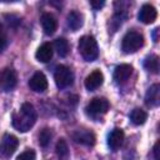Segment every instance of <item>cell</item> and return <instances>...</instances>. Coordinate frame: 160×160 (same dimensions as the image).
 <instances>
[{
	"label": "cell",
	"instance_id": "1",
	"mask_svg": "<svg viewBox=\"0 0 160 160\" xmlns=\"http://www.w3.org/2000/svg\"><path fill=\"white\" fill-rule=\"evenodd\" d=\"M36 118L38 115H36V110L34 105L30 102H24L21 108L19 109V111L12 114L11 122H12V126L18 131L26 132L35 125Z\"/></svg>",
	"mask_w": 160,
	"mask_h": 160
},
{
	"label": "cell",
	"instance_id": "2",
	"mask_svg": "<svg viewBox=\"0 0 160 160\" xmlns=\"http://www.w3.org/2000/svg\"><path fill=\"white\" fill-rule=\"evenodd\" d=\"M78 49L82 59L86 61H94L99 56V48L94 36H90V35L81 36L79 40Z\"/></svg>",
	"mask_w": 160,
	"mask_h": 160
},
{
	"label": "cell",
	"instance_id": "3",
	"mask_svg": "<svg viewBox=\"0 0 160 160\" xmlns=\"http://www.w3.org/2000/svg\"><path fill=\"white\" fill-rule=\"evenodd\" d=\"M144 45V36L134 30L128 31L121 41V49L125 54H132L136 52L141 46Z\"/></svg>",
	"mask_w": 160,
	"mask_h": 160
},
{
	"label": "cell",
	"instance_id": "4",
	"mask_svg": "<svg viewBox=\"0 0 160 160\" xmlns=\"http://www.w3.org/2000/svg\"><path fill=\"white\" fill-rule=\"evenodd\" d=\"M54 80H55V84L59 89H66L72 84L74 74L70 70V68H68L65 65H59L55 69Z\"/></svg>",
	"mask_w": 160,
	"mask_h": 160
},
{
	"label": "cell",
	"instance_id": "5",
	"mask_svg": "<svg viewBox=\"0 0 160 160\" xmlns=\"http://www.w3.org/2000/svg\"><path fill=\"white\" fill-rule=\"evenodd\" d=\"M109 101L105 98H94L85 108V111L91 118H98L100 115H104L109 110Z\"/></svg>",
	"mask_w": 160,
	"mask_h": 160
},
{
	"label": "cell",
	"instance_id": "6",
	"mask_svg": "<svg viewBox=\"0 0 160 160\" xmlns=\"http://www.w3.org/2000/svg\"><path fill=\"white\" fill-rule=\"evenodd\" d=\"M18 145H19V140L15 135L5 134L0 141V155L4 158L11 156L18 149Z\"/></svg>",
	"mask_w": 160,
	"mask_h": 160
},
{
	"label": "cell",
	"instance_id": "7",
	"mask_svg": "<svg viewBox=\"0 0 160 160\" xmlns=\"http://www.w3.org/2000/svg\"><path fill=\"white\" fill-rule=\"evenodd\" d=\"M18 84V75L11 68H5L0 72V88L4 91H11Z\"/></svg>",
	"mask_w": 160,
	"mask_h": 160
},
{
	"label": "cell",
	"instance_id": "8",
	"mask_svg": "<svg viewBox=\"0 0 160 160\" xmlns=\"http://www.w3.org/2000/svg\"><path fill=\"white\" fill-rule=\"evenodd\" d=\"M29 86L35 92H44L48 89V79L41 71H38L30 78Z\"/></svg>",
	"mask_w": 160,
	"mask_h": 160
},
{
	"label": "cell",
	"instance_id": "9",
	"mask_svg": "<svg viewBox=\"0 0 160 160\" xmlns=\"http://www.w3.org/2000/svg\"><path fill=\"white\" fill-rule=\"evenodd\" d=\"M138 18L144 24H152L156 20V18H158V11H156V9L152 5L144 4L140 8V11H139Z\"/></svg>",
	"mask_w": 160,
	"mask_h": 160
},
{
	"label": "cell",
	"instance_id": "10",
	"mask_svg": "<svg viewBox=\"0 0 160 160\" xmlns=\"http://www.w3.org/2000/svg\"><path fill=\"white\" fill-rule=\"evenodd\" d=\"M72 139L75 142L78 144H81V145H85V146H94L95 145V135L89 131V130H76L74 134H72Z\"/></svg>",
	"mask_w": 160,
	"mask_h": 160
},
{
	"label": "cell",
	"instance_id": "11",
	"mask_svg": "<svg viewBox=\"0 0 160 160\" xmlns=\"http://www.w3.org/2000/svg\"><path fill=\"white\" fill-rule=\"evenodd\" d=\"M124 138H125V134L120 128L112 129L108 135V145H109V148L112 151H116L122 145Z\"/></svg>",
	"mask_w": 160,
	"mask_h": 160
},
{
	"label": "cell",
	"instance_id": "12",
	"mask_svg": "<svg viewBox=\"0 0 160 160\" xmlns=\"http://www.w3.org/2000/svg\"><path fill=\"white\" fill-rule=\"evenodd\" d=\"M104 82V75L100 70H94L92 72H90L86 79H85V88L89 90V91H94L96 90L98 88H100Z\"/></svg>",
	"mask_w": 160,
	"mask_h": 160
},
{
	"label": "cell",
	"instance_id": "13",
	"mask_svg": "<svg viewBox=\"0 0 160 160\" xmlns=\"http://www.w3.org/2000/svg\"><path fill=\"white\" fill-rule=\"evenodd\" d=\"M42 30L46 35H52L58 29V20L50 12H44L40 19Z\"/></svg>",
	"mask_w": 160,
	"mask_h": 160
},
{
	"label": "cell",
	"instance_id": "14",
	"mask_svg": "<svg viewBox=\"0 0 160 160\" xmlns=\"http://www.w3.org/2000/svg\"><path fill=\"white\" fill-rule=\"evenodd\" d=\"M132 74V66L129 64H120L114 70V80L118 84H124Z\"/></svg>",
	"mask_w": 160,
	"mask_h": 160
},
{
	"label": "cell",
	"instance_id": "15",
	"mask_svg": "<svg viewBox=\"0 0 160 160\" xmlns=\"http://www.w3.org/2000/svg\"><path fill=\"white\" fill-rule=\"evenodd\" d=\"M160 102V85H151L145 94V104L148 106H158Z\"/></svg>",
	"mask_w": 160,
	"mask_h": 160
},
{
	"label": "cell",
	"instance_id": "16",
	"mask_svg": "<svg viewBox=\"0 0 160 160\" xmlns=\"http://www.w3.org/2000/svg\"><path fill=\"white\" fill-rule=\"evenodd\" d=\"M52 54H54V50H52V45L50 42H44L41 46H39V49L36 50L35 52V58L38 61L40 62H48L51 60L52 58Z\"/></svg>",
	"mask_w": 160,
	"mask_h": 160
},
{
	"label": "cell",
	"instance_id": "17",
	"mask_svg": "<svg viewBox=\"0 0 160 160\" xmlns=\"http://www.w3.org/2000/svg\"><path fill=\"white\" fill-rule=\"evenodd\" d=\"M66 24H68V26L72 31L79 30L82 26V24H84V16H82V14H80L76 10L70 11L68 14V18H66Z\"/></svg>",
	"mask_w": 160,
	"mask_h": 160
},
{
	"label": "cell",
	"instance_id": "18",
	"mask_svg": "<svg viewBox=\"0 0 160 160\" xmlns=\"http://www.w3.org/2000/svg\"><path fill=\"white\" fill-rule=\"evenodd\" d=\"M55 151H56V156L59 160H69L70 159V151H69V146L65 139H59L55 146Z\"/></svg>",
	"mask_w": 160,
	"mask_h": 160
},
{
	"label": "cell",
	"instance_id": "19",
	"mask_svg": "<svg viewBox=\"0 0 160 160\" xmlns=\"http://www.w3.org/2000/svg\"><path fill=\"white\" fill-rule=\"evenodd\" d=\"M129 118H130V120H131L132 124H135V125H142V124H145V121L148 119V114L142 109L135 108L134 110H131Z\"/></svg>",
	"mask_w": 160,
	"mask_h": 160
},
{
	"label": "cell",
	"instance_id": "20",
	"mask_svg": "<svg viewBox=\"0 0 160 160\" xmlns=\"http://www.w3.org/2000/svg\"><path fill=\"white\" fill-rule=\"evenodd\" d=\"M144 68L152 74H158L159 72V56L158 55L146 56L144 60Z\"/></svg>",
	"mask_w": 160,
	"mask_h": 160
},
{
	"label": "cell",
	"instance_id": "21",
	"mask_svg": "<svg viewBox=\"0 0 160 160\" xmlns=\"http://www.w3.org/2000/svg\"><path fill=\"white\" fill-rule=\"evenodd\" d=\"M54 49L56 50L58 55L61 58H65L69 54V42L64 38H58L54 41Z\"/></svg>",
	"mask_w": 160,
	"mask_h": 160
},
{
	"label": "cell",
	"instance_id": "22",
	"mask_svg": "<svg viewBox=\"0 0 160 160\" xmlns=\"http://www.w3.org/2000/svg\"><path fill=\"white\" fill-rule=\"evenodd\" d=\"M51 139H52V132H51V130L49 128H45V129H42L40 131V134H39V144H40V146H42V148L49 146Z\"/></svg>",
	"mask_w": 160,
	"mask_h": 160
},
{
	"label": "cell",
	"instance_id": "23",
	"mask_svg": "<svg viewBox=\"0 0 160 160\" xmlns=\"http://www.w3.org/2000/svg\"><path fill=\"white\" fill-rule=\"evenodd\" d=\"M35 159H36V154L32 149H26L16 158V160H35Z\"/></svg>",
	"mask_w": 160,
	"mask_h": 160
},
{
	"label": "cell",
	"instance_id": "24",
	"mask_svg": "<svg viewBox=\"0 0 160 160\" xmlns=\"http://www.w3.org/2000/svg\"><path fill=\"white\" fill-rule=\"evenodd\" d=\"M8 45V36L6 31L4 30V26L0 24V51H2Z\"/></svg>",
	"mask_w": 160,
	"mask_h": 160
},
{
	"label": "cell",
	"instance_id": "25",
	"mask_svg": "<svg viewBox=\"0 0 160 160\" xmlns=\"http://www.w3.org/2000/svg\"><path fill=\"white\" fill-rule=\"evenodd\" d=\"M5 18L8 19L6 21L9 22V25H11V26H14V28H16V26L20 24V19H19L18 16H15V15H5Z\"/></svg>",
	"mask_w": 160,
	"mask_h": 160
},
{
	"label": "cell",
	"instance_id": "26",
	"mask_svg": "<svg viewBox=\"0 0 160 160\" xmlns=\"http://www.w3.org/2000/svg\"><path fill=\"white\" fill-rule=\"evenodd\" d=\"M90 5H91L95 10H100V9L105 5V1H102V0H101V1H100V0H91V1H90Z\"/></svg>",
	"mask_w": 160,
	"mask_h": 160
},
{
	"label": "cell",
	"instance_id": "27",
	"mask_svg": "<svg viewBox=\"0 0 160 160\" xmlns=\"http://www.w3.org/2000/svg\"><path fill=\"white\" fill-rule=\"evenodd\" d=\"M159 146H160V141H156L155 145H154V149H152V151H154V159L155 160H160V156H159Z\"/></svg>",
	"mask_w": 160,
	"mask_h": 160
},
{
	"label": "cell",
	"instance_id": "28",
	"mask_svg": "<svg viewBox=\"0 0 160 160\" xmlns=\"http://www.w3.org/2000/svg\"><path fill=\"white\" fill-rule=\"evenodd\" d=\"M158 32H159V29H158V28L154 29V41H155V42L158 41Z\"/></svg>",
	"mask_w": 160,
	"mask_h": 160
}]
</instances>
